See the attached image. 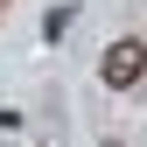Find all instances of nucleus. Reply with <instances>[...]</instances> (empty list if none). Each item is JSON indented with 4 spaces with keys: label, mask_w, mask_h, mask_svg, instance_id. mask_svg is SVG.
I'll return each mask as SVG.
<instances>
[{
    "label": "nucleus",
    "mask_w": 147,
    "mask_h": 147,
    "mask_svg": "<svg viewBox=\"0 0 147 147\" xmlns=\"http://www.w3.org/2000/svg\"><path fill=\"white\" fill-rule=\"evenodd\" d=\"M98 70H105V84H112V91H126V84H140V70H147V42H133V35H126V42H112Z\"/></svg>",
    "instance_id": "1"
}]
</instances>
